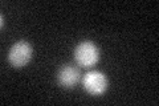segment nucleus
Returning <instances> with one entry per match:
<instances>
[{
  "mask_svg": "<svg viewBox=\"0 0 159 106\" xmlns=\"http://www.w3.org/2000/svg\"><path fill=\"white\" fill-rule=\"evenodd\" d=\"M33 54L31 44L25 40H19L8 50V62L13 68H24L29 64Z\"/></svg>",
  "mask_w": 159,
  "mask_h": 106,
  "instance_id": "f03ea898",
  "label": "nucleus"
},
{
  "mask_svg": "<svg viewBox=\"0 0 159 106\" xmlns=\"http://www.w3.org/2000/svg\"><path fill=\"white\" fill-rule=\"evenodd\" d=\"M81 73L80 69L70 64H64L57 72V82L61 88L72 89L80 82Z\"/></svg>",
  "mask_w": 159,
  "mask_h": 106,
  "instance_id": "20e7f679",
  "label": "nucleus"
},
{
  "mask_svg": "<svg viewBox=\"0 0 159 106\" xmlns=\"http://www.w3.org/2000/svg\"><path fill=\"white\" fill-rule=\"evenodd\" d=\"M82 88L92 95H101L107 90L109 81L105 73L99 72V70H92L84 74L81 80Z\"/></svg>",
  "mask_w": 159,
  "mask_h": 106,
  "instance_id": "7ed1b4c3",
  "label": "nucleus"
},
{
  "mask_svg": "<svg viewBox=\"0 0 159 106\" xmlns=\"http://www.w3.org/2000/svg\"><path fill=\"white\" fill-rule=\"evenodd\" d=\"M99 57H101L99 48L89 40L81 41L74 48V58H76L77 64L82 68L94 67L99 61Z\"/></svg>",
  "mask_w": 159,
  "mask_h": 106,
  "instance_id": "f257e3e1",
  "label": "nucleus"
}]
</instances>
